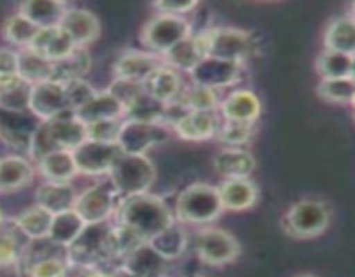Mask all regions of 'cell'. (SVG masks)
<instances>
[{
	"label": "cell",
	"mask_w": 355,
	"mask_h": 277,
	"mask_svg": "<svg viewBox=\"0 0 355 277\" xmlns=\"http://www.w3.org/2000/svg\"><path fill=\"white\" fill-rule=\"evenodd\" d=\"M354 106V109H355V93H354V99H352V102H350Z\"/></svg>",
	"instance_id": "54"
},
{
	"label": "cell",
	"mask_w": 355,
	"mask_h": 277,
	"mask_svg": "<svg viewBox=\"0 0 355 277\" xmlns=\"http://www.w3.org/2000/svg\"><path fill=\"white\" fill-rule=\"evenodd\" d=\"M17 73L31 85L51 82L54 75V62L37 54L31 48H21L17 52Z\"/></svg>",
	"instance_id": "30"
},
{
	"label": "cell",
	"mask_w": 355,
	"mask_h": 277,
	"mask_svg": "<svg viewBox=\"0 0 355 277\" xmlns=\"http://www.w3.org/2000/svg\"><path fill=\"white\" fill-rule=\"evenodd\" d=\"M326 51L355 55V19L352 16L331 21L324 33Z\"/></svg>",
	"instance_id": "33"
},
{
	"label": "cell",
	"mask_w": 355,
	"mask_h": 277,
	"mask_svg": "<svg viewBox=\"0 0 355 277\" xmlns=\"http://www.w3.org/2000/svg\"><path fill=\"white\" fill-rule=\"evenodd\" d=\"M52 220H54V215L51 211L42 208L40 204H35V206H30L24 211H21L14 218V225H16V229L21 234L30 238L31 241H37V239L49 238Z\"/></svg>",
	"instance_id": "29"
},
{
	"label": "cell",
	"mask_w": 355,
	"mask_h": 277,
	"mask_svg": "<svg viewBox=\"0 0 355 277\" xmlns=\"http://www.w3.org/2000/svg\"><path fill=\"white\" fill-rule=\"evenodd\" d=\"M168 138V128L162 121L125 120L118 144L127 154H146Z\"/></svg>",
	"instance_id": "9"
},
{
	"label": "cell",
	"mask_w": 355,
	"mask_h": 277,
	"mask_svg": "<svg viewBox=\"0 0 355 277\" xmlns=\"http://www.w3.org/2000/svg\"><path fill=\"white\" fill-rule=\"evenodd\" d=\"M37 168L45 182H69L78 173L71 151H55L37 161Z\"/></svg>",
	"instance_id": "28"
},
{
	"label": "cell",
	"mask_w": 355,
	"mask_h": 277,
	"mask_svg": "<svg viewBox=\"0 0 355 277\" xmlns=\"http://www.w3.org/2000/svg\"><path fill=\"white\" fill-rule=\"evenodd\" d=\"M350 12H352V17L355 19V2L350 6Z\"/></svg>",
	"instance_id": "53"
},
{
	"label": "cell",
	"mask_w": 355,
	"mask_h": 277,
	"mask_svg": "<svg viewBox=\"0 0 355 277\" xmlns=\"http://www.w3.org/2000/svg\"><path fill=\"white\" fill-rule=\"evenodd\" d=\"M218 127L220 125L214 111H187L173 123V128L180 138L193 142L217 137Z\"/></svg>",
	"instance_id": "16"
},
{
	"label": "cell",
	"mask_w": 355,
	"mask_h": 277,
	"mask_svg": "<svg viewBox=\"0 0 355 277\" xmlns=\"http://www.w3.org/2000/svg\"><path fill=\"white\" fill-rule=\"evenodd\" d=\"M76 197L78 194L69 182H44L37 189V204L52 215L75 210Z\"/></svg>",
	"instance_id": "25"
},
{
	"label": "cell",
	"mask_w": 355,
	"mask_h": 277,
	"mask_svg": "<svg viewBox=\"0 0 355 277\" xmlns=\"http://www.w3.org/2000/svg\"><path fill=\"white\" fill-rule=\"evenodd\" d=\"M118 224L130 229L141 241L151 242L173 220L162 197L144 193L123 197L118 206Z\"/></svg>",
	"instance_id": "1"
},
{
	"label": "cell",
	"mask_w": 355,
	"mask_h": 277,
	"mask_svg": "<svg viewBox=\"0 0 355 277\" xmlns=\"http://www.w3.org/2000/svg\"><path fill=\"white\" fill-rule=\"evenodd\" d=\"M191 277H203V276H200V274H198V276H191Z\"/></svg>",
	"instance_id": "56"
},
{
	"label": "cell",
	"mask_w": 355,
	"mask_h": 277,
	"mask_svg": "<svg viewBox=\"0 0 355 277\" xmlns=\"http://www.w3.org/2000/svg\"><path fill=\"white\" fill-rule=\"evenodd\" d=\"M87 141V127L75 116V113H66L54 120L38 123L31 137L30 156L35 161H40L44 156L55 151H75Z\"/></svg>",
	"instance_id": "2"
},
{
	"label": "cell",
	"mask_w": 355,
	"mask_h": 277,
	"mask_svg": "<svg viewBox=\"0 0 355 277\" xmlns=\"http://www.w3.org/2000/svg\"><path fill=\"white\" fill-rule=\"evenodd\" d=\"M352 78L355 80V55H354V59H352Z\"/></svg>",
	"instance_id": "52"
},
{
	"label": "cell",
	"mask_w": 355,
	"mask_h": 277,
	"mask_svg": "<svg viewBox=\"0 0 355 277\" xmlns=\"http://www.w3.org/2000/svg\"><path fill=\"white\" fill-rule=\"evenodd\" d=\"M111 93L120 100L121 104L125 106V113H127L128 107L139 99V97L144 93V85L141 82H132V80H121L116 78L113 82V85L110 87Z\"/></svg>",
	"instance_id": "43"
},
{
	"label": "cell",
	"mask_w": 355,
	"mask_h": 277,
	"mask_svg": "<svg viewBox=\"0 0 355 277\" xmlns=\"http://www.w3.org/2000/svg\"><path fill=\"white\" fill-rule=\"evenodd\" d=\"M30 111L42 121L54 120L66 113H75L69 104L66 87L62 83L52 82V80L33 85Z\"/></svg>",
	"instance_id": "13"
},
{
	"label": "cell",
	"mask_w": 355,
	"mask_h": 277,
	"mask_svg": "<svg viewBox=\"0 0 355 277\" xmlns=\"http://www.w3.org/2000/svg\"><path fill=\"white\" fill-rule=\"evenodd\" d=\"M198 35L207 57H217L241 64L243 59L248 57L252 52V38L246 31L234 30V28H210Z\"/></svg>",
	"instance_id": "7"
},
{
	"label": "cell",
	"mask_w": 355,
	"mask_h": 277,
	"mask_svg": "<svg viewBox=\"0 0 355 277\" xmlns=\"http://www.w3.org/2000/svg\"><path fill=\"white\" fill-rule=\"evenodd\" d=\"M239 73H241L239 62L224 61V59L217 57H205L189 75L193 83L217 90L234 85L239 78Z\"/></svg>",
	"instance_id": "14"
},
{
	"label": "cell",
	"mask_w": 355,
	"mask_h": 277,
	"mask_svg": "<svg viewBox=\"0 0 355 277\" xmlns=\"http://www.w3.org/2000/svg\"><path fill=\"white\" fill-rule=\"evenodd\" d=\"M352 59L354 55L324 51L318 59V73L322 80L352 78Z\"/></svg>",
	"instance_id": "37"
},
{
	"label": "cell",
	"mask_w": 355,
	"mask_h": 277,
	"mask_svg": "<svg viewBox=\"0 0 355 277\" xmlns=\"http://www.w3.org/2000/svg\"><path fill=\"white\" fill-rule=\"evenodd\" d=\"M222 116L225 121H236V123H255L257 118L260 116V106L259 97L250 90H236V92L229 93L220 104Z\"/></svg>",
	"instance_id": "18"
},
{
	"label": "cell",
	"mask_w": 355,
	"mask_h": 277,
	"mask_svg": "<svg viewBox=\"0 0 355 277\" xmlns=\"http://www.w3.org/2000/svg\"><path fill=\"white\" fill-rule=\"evenodd\" d=\"M191 35L193 28L182 16L156 14L142 28L141 40L151 51V54L165 55Z\"/></svg>",
	"instance_id": "6"
},
{
	"label": "cell",
	"mask_w": 355,
	"mask_h": 277,
	"mask_svg": "<svg viewBox=\"0 0 355 277\" xmlns=\"http://www.w3.org/2000/svg\"><path fill=\"white\" fill-rule=\"evenodd\" d=\"M23 256L19 241L9 232H0V269L17 265Z\"/></svg>",
	"instance_id": "45"
},
{
	"label": "cell",
	"mask_w": 355,
	"mask_h": 277,
	"mask_svg": "<svg viewBox=\"0 0 355 277\" xmlns=\"http://www.w3.org/2000/svg\"><path fill=\"white\" fill-rule=\"evenodd\" d=\"M224 211L218 187L208 184H193L179 194L175 213L180 222L186 224H208L220 217Z\"/></svg>",
	"instance_id": "3"
},
{
	"label": "cell",
	"mask_w": 355,
	"mask_h": 277,
	"mask_svg": "<svg viewBox=\"0 0 355 277\" xmlns=\"http://www.w3.org/2000/svg\"><path fill=\"white\" fill-rule=\"evenodd\" d=\"M113 225L110 222L87 224L82 234L76 238L69 248H66V260L78 265H92L97 262L113 258V242H111Z\"/></svg>",
	"instance_id": "5"
},
{
	"label": "cell",
	"mask_w": 355,
	"mask_h": 277,
	"mask_svg": "<svg viewBox=\"0 0 355 277\" xmlns=\"http://www.w3.org/2000/svg\"><path fill=\"white\" fill-rule=\"evenodd\" d=\"M198 2H156L153 3V9L158 10V14H170V16H182L196 9Z\"/></svg>",
	"instance_id": "48"
},
{
	"label": "cell",
	"mask_w": 355,
	"mask_h": 277,
	"mask_svg": "<svg viewBox=\"0 0 355 277\" xmlns=\"http://www.w3.org/2000/svg\"><path fill=\"white\" fill-rule=\"evenodd\" d=\"M295 277H318V276H314V274H298V276Z\"/></svg>",
	"instance_id": "51"
},
{
	"label": "cell",
	"mask_w": 355,
	"mask_h": 277,
	"mask_svg": "<svg viewBox=\"0 0 355 277\" xmlns=\"http://www.w3.org/2000/svg\"><path fill=\"white\" fill-rule=\"evenodd\" d=\"M33 85L21 76L0 83V109L7 113H26L30 111Z\"/></svg>",
	"instance_id": "31"
},
{
	"label": "cell",
	"mask_w": 355,
	"mask_h": 277,
	"mask_svg": "<svg viewBox=\"0 0 355 277\" xmlns=\"http://www.w3.org/2000/svg\"><path fill=\"white\" fill-rule=\"evenodd\" d=\"M123 121V118H116V120H103L87 125V138L99 142H118Z\"/></svg>",
	"instance_id": "42"
},
{
	"label": "cell",
	"mask_w": 355,
	"mask_h": 277,
	"mask_svg": "<svg viewBox=\"0 0 355 277\" xmlns=\"http://www.w3.org/2000/svg\"><path fill=\"white\" fill-rule=\"evenodd\" d=\"M33 166L23 156L0 159V193H14L33 180Z\"/></svg>",
	"instance_id": "27"
},
{
	"label": "cell",
	"mask_w": 355,
	"mask_h": 277,
	"mask_svg": "<svg viewBox=\"0 0 355 277\" xmlns=\"http://www.w3.org/2000/svg\"><path fill=\"white\" fill-rule=\"evenodd\" d=\"M318 93L324 100L333 104H350L355 93L354 78L322 80L318 87Z\"/></svg>",
	"instance_id": "40"
},
{
	"label": "cell",
	"mask_w": 355,
	"mask_h": 277,
	"mask_svg": "<svg viewBox=\"0 0 355 277\" xmlns=\"http://www.w3.org/2000/svg\"><path fill=\"white\" fill-rule=\"evenodd\" d=\"M165 62L168 66L175 69H184V71H193L201 61H203L207 55H205L203 44H201L200 35H191L186 40L180 42L179 45L172 48L170 52H166Z\"/></svg>",
	"instance_id": "32"
},
{
	"label": "cell",
	"mask_w": 355,
	"mask_h": 277,
	"mask_svg": "<svg viewBox=\"0 0 355 277\" xmlns=\"http://www.w3.org/2000/svg\"><path fill=\"white\" fill-rule=\"evenodd\" d=\"M40 28L37 24L31 23L26 16H23L21 12L12 14L10 17H7L6 23H3V38H6L9 44L17 45L21 48H28L33 40L37 38Z\"/></svg>",
	"instance_id": "36"
},
{
	"label": "cell",
	"mask_w": 355,
	"mask_h": 277,
	"mask_svg": "<svg viewBox=\"0 0 355 277\" xmlns=\"http://www.w3.org/2000/svg\"><path fill=\"white\" fill-rule=\"evenodd\" d=\"M218 175L227 179H248L255 170V158L245 149L229 148L218 152L214 159Z\"/></svg>",
	"instance_id": "26"
},
{
	"label": "cell",
	"mask_w": 355,
	"mask_h": 277,
	"mask_svg": "<svg viewBox=\"0 0 355 277\" xmlns=\"http://www.w3.org/2000/svg\"><path fill=\"white\" fill-rule=\"evenodd\" d=\"M331 215L326 204L319 201H298L288 210L284 227L288 234L298 239H311L321 235L329 227Z\"/></svg>",
	"instance_id": "8"
},
{
	"label": "cell",
	"mask_w": 355,
	"mask_h": 277,
	"mask_svg": "<svg viewBox=\"0 0 355 277\" xmlns=\"http://www.w3.org/2000/svg\"><path fill=\"white\" fill-rule=\"evenodd\" d=\"M64 277H107V274L101 272L97 267L92 265H78V263H69Z\"/></svg>",
	"instance_id": "49"
},
{
	"label": "cell",
	"mask_w": 355,
	"mask_h": 277,
	"mask_svg": "<svg viewBox=\"0 0 355 277\" xmlns=\"http://www.w3.org/2000/svg\"><path fill=\"white\" fill-rule=\"evenodd\" d=\"M66 92H68L69 104H71L73 111H78L80 107L85 106L90 99L97 93V90L90 85L85 80H73V82L66 83Z\"/></svg>",
	"instance_id": "46"
},
{
	"label": "cell",
	"mask_w": 355,
	"mask_h": 277,
	"mask_svg": "<svg viewBox=\"0 0 355 277\" xmlns=\"http://www.w3.org/2000/svg\"><path fill=\"white\" fill-rule=\"evenodd\" d=\"M68 270V260H62L59 256H49L33 263L28 269L30 277H64Z\"/></svg>",
	"instance_id": "44"
},
{
	"label": "cell",
	"mask_w": 355,
	"mask_h": 277,
	"mask_svg": "<svg viewBox=\"0 0 355 277\" xmlns=\"http://www.w3.org/2000/svg\"><path fill=\"white\" fill-rule=\"evenodd\" d=\"M28 48L35 51L37 54L44 55V57L49 59V61L55 62L68 57V55L75 51L76 45L73 44L69 35L66 33L61 26H55V28H44V30L38 31L37 38H35L33 44H31Z\"/></svg>",
	"instance_id": "19"
},
{
	"label": "cell",
	"mask_w": 355,
	"mask_h": 277,
	"mask_svg": "<svg viewBox=\"0 0 355 277\" xmlns=\"http://www.w3.org/2000/svg\"><path fill=\"white\" fill-rule=\"evenodd\" d=\"M162 62L156 59L155 54L139 51H128L120 55L114 64V75L121 80H132V82H144Z\"/></svg>",
	"instance_id": "24"
},
{
	"label": "cell",
	"mask_w": 355,
	"mask_h": 277,
	"mask_svg": "<svg viewBox=\"0 0 355 277\" xmlns=\"http://www.w3.org/2000/svg\"><path fill=\"white\" fill-rule=\"evenodd\" d=\"M144 90L163 104H172L179 99L182 92V78L180 73L175 68L168 66L166 62H162L148 78L142 82Z\"/></svg>",
	"instance_id": "15"
},
{
	"label": "cell",
	"mask_w": 355,
	"mask_h": 277,
	"mask_svg": "<svg viewBox=\"0 0 355 277\" xmlns=\"http://www.w3.org/2000/svg\"><path fill=\"white\" fill-rule=\"evenodd\" d=\"M75 116L85 127L103 120H116V118H123L125 120V106L110 90H104V92H97L85 106L75 111Z\"/></svg>",
	"instance_id": "21"
},
{
	"label": "cell",
	"mask_w": 355,
	"mask_h": 277,
	"mask_svg": "<svg viewBox=\"0 0 355 277\" xmlns=\"http://www.w3.org/2000/svg\"><path fill=\"white\" fill-rule=\"evenodd\" d=\"M123 154L118 142H99L87 138L73 151L78 173L85 175H103L110 173L116 159Z\"/></svg>",
	"instance_id": "11"
},
{
	"label": "cell",
	"mask_w": 355,
	"mask_h": 277,
	"mask_svg": "<svg viewBox=\"0 0 355 277\" xmlns=\"http://www.w3.org/2000/svg\"><path fill=\"white\" fill-rule=\"evenodd\" d=\"M177 102L182 104L187 111H215L218 106L217 90L191 83L187 89H182Z\"/></svg>",
	"instance_id": "38"
},
{
	"label": "cell",
	"mask_w": 355,
	"mask_h": 277,
	"mask_svg": "<svg viewBox=\"0 0 355 277\" xmlns=\"http://www.w3.org/2000/svg\"><path fill=\"white\" fill-rule=\"evenodd\" d=\"M61 28L80 48H85V45L92 44L101 31L97 17L87 9H69L62 19Z\"/></svg>",
	"instance_id": "20"
},
{
	"label": "cell",
	"mask_w": 355,
	"mask_h": 277,
	"mask_svg": "<svg viewBox=\"0 0 355 277\" xmlns=\"http://www.w3.org/2000/svg\"><path fill=\"white\" fill-rule=\"evenodd\" d=\"M111 182L123 197L144 194L155 182L156 170L146 154H123L116 159L110 172Z\"/></svg>",
	"instance_id": "4"
},
{
	"label": "cell",
	"mask_w": 355,
	"mask_h": 277,
	"mask_svg": "<svg viewBox=\"0 0 355 277\" xmlns=\"http://www.w3.org/2000/svg\"><path fill=\"white\" fill-rule=\"evenodd\" d=\"M224 210H250L259 199V189L250 179H227L218 187Z\"/></svg>",
	"instance_id": "23"
},
{
	"label": "cell",
	"mask_w": 355,
	"mask_h": 277,
	"mask_svg": "<svg viewBox=\"0 0 355 277\" xmlns=\"http://www.w3.org/2000/svg\"><path fill=\"white\" fill-rule=\"evenodd\" d=\"M187 238L186 232L179 227V225L172 224L168 229L162 232V234L156 235L151 241V246L159 253L162 256H165L166 260H173L177 256H180L186 249Z\"/></svg>",
	"instance_id": "39"
},
{
	"label": "cell",
	"mask_w": 355,
	"mask_h": 277,
	"mask_svg": "<svg viewBox=\"0 0 355 277\" xmlns=\"http://www.w3.org/2000/svg\"><path fill=\"white\" fill-rule=\"evenodd\" d=\"M0 225H2V213H0Z\"/></svg>",
	"instance_id": "55"
},
{
	"label": "cell",
	"mask_w": 355,
	"mask_h": 277,
	"mask_svg": "<svg viewBox=\"0 0 355 277\" xmlns=\"http://www.w3.org/2000/svg\"><path fill=\"white\" fill-rule=\"evenodd\" d=\"M196 251L208 265H227L238 258L239 242L222 229H205L196 239Z\"/></svg>",
	"instance_id": "12"
},
{
	"label": "cell",
	"mask_w": 355,
	"mask_h": 277,
	"mask_svg": "<svg viewBox=\"0 0 355 277\" xmlns=\"http://www.w3.org/2000/svg\"><path fill=\"white\" fill-rule=\"evenodd\" d=\"M107 277H137V276H134L132 272H128L125 267H120V269H116V270H113V272L107 274Z\"/></svg>",
	"instance_id": "50"
},
{
	"label": "cell",
	"mask_w": 355,
	"mask_h": 277,
	"mask_svg": "<svg viewBox=\"0 0 355 277\" xmlns=\"http://www.w3.org/2000/svg\"><path fill=\"white\" fill-rule=\"evenodd\" d=\"M120 196L114 189L113 182H103L89 187L78 194L75 203V211L85 220V224H99L107 222L113 211L116 210V197Z\"/></svg>",
	"instance_id": "10"
},
{
	"label": "cell",
	"mask_w": 355,
	"mask_h": 277,
	"mask_svg": "<svg viewBox=\"0 0 355 277\" xmlns=\"http://www.w3.org/2000/svg\"><path fill=\"white\" fill-rule=\"evenodd\" d=\"M19 76L17 73V52L10 48H0V83Z\"/></svg>",
	"instance_id": "47"
},
{
	"label": "cell",
	"mask_w": 355,
	"mask_h": 277,
	"mask_svg": "<svg viewBox=\"0 0 355 277\" xmlns=\"http://www.w3.org/2000/svg\"><path fill=\"white\" fill-rule=\"evenodd\" d=\"M68 10V3L59 2V0H30L19 6V12L26 16L31 23L37 24L40 30L61 26Z\"/></svg>",
	"instance_id": "22"
},
{
	"label": "cell",
	"mask_w": 355,
	"mask_h": 277,
	"mask_svg": "<svg viewBox=\"0 0 355 277\" xmlns=\"http://www.w3.org/2000/svg\"><path fill=\"white\" fill-rule=\"evenodd\" d=\"M90 69V55L85 48L76 47L68 57L54 62V75L52 82L66 85L73 80H82Z\"/></svg>",
	"instance_id": "35"
},
{
	"label": "cell",
	"mask_w": 355,
	"mask_h": 277,
	"mask_svg": "<svg viewBox=\"0 0 355 277\" xmlns=\"http://www.w3.org/2000/svg\"><path fill=\"white\" fill-rule=\"evenodd\" d=\"M123 265L128 272H132L137 277H165L166 274V262L165 256L159 255L151 242H142L141 246L123 256Z\"/></svg>",
	"instance_id": "17"
},
{
	"label": "cell",
	"mask_w": 355,
	"mask_h": 277,
	"mask_svg": "<svg viewBox=\"0 0 355 277\" xmlns=\"http://www.w3.org/2000/svg\"><path fill=\"white\" fill-rule=\"evenodd\" d=\"M85 225V220H83L75 210L62 211V213L54 215L51 232H49V239H51L54 244L69 248V246L76 241V238L82 234Z\"/></svg>",
	"instance_id": "34"
},
{
	"label": "cell",
	"mask_w": 355,
	"mask_h": 277,
	"mask_svg": "<svg viewBox=\"0 0 355 277\" xmlns=\"http://www.w3.org/2000/svg\"><path fill=\"white\" fill-rule=\"evenodd\" d=\"M253 135V125L250 123H236V121H225L218 127L217 138L222 144H227L231 148L246 144Z\"/></svg>",
	"instance_id": "41"
}]
</instances>
